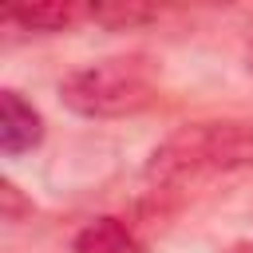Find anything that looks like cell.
Returning <instances> with one entry per match:
<instances>
[{"mask_svg": "<svg viewBox=\"0 0 253 253\" xmlns=\"http://www.w3.org/2000/svg\"><path fill=\"white\" fill-rule=\"evenodd\" d=\"M249 166H253V123L210 119V123H186L174 134H166L146 162V178L154 186H194Z\"/></svg>", "mask_w": 253, "mask_h": 253, "instance_id": "6da1fadb", "label": "cell"}, {"mask_svg": "<svg viewBox=\"0 0 253 253\" xmlns=\"http://www.w3.org/2000/svg\"><path fill=\"white\" fill-rule=\"evenodd\" d=\"M59 99L83 119H126L158 99V79L142 55H115L63 75Z\"/></svg>", "mask_w": 253, "mask_h": 253, "instance_id": "7a4b0ae2", "label": "cell"}, {"mask_svg": "<svg viewBox=\"0 0 253 253\" xmlns=\"http://www.w3.org/2000/svg\"><path fill=\"white\" fill-rule=\"evenodd\" d=\"M91 20V4L79 0H43V4H8L0 12L4 28H20L32 36H47V32H67L75 24Z\"/></svg>", "mask_w": 253, "mask_h": 253, "instance_id": "3957f363", "label": "cell"}, {"mask_svg": "<svg viewBox=\"0 0 253 253\" xmlns=\"http://www.w3.org/2000/svg\"><path fill=\"white\" fill-rule=\"evenodd\" d=\"M43 138V119L40 111L20 95V91H0V150L8 158L28 154Z\"/></svg>", "mask_w": 253, "mask_h": 253, "instance_id": "277c9868", "label": "cell"}, {"mask_svg": "<svg viewBox=\"0 0 253 253\" xmlns=\"http://www.w3.org/2000/svg\"><path fill=\"white\" fill-rule=\"evenodd\" d=\"M71 253H142V245L119 217H95L75 233Z\"/></svg>", "mask_w": 253, "mask_h": 253, "instance_id": "5b68a950", "label": "cell"}, {"mask_svg": "<svg viewBox=\"0 0 253 253\" xmlns=\"http://www.w3.org/2000/svg\"><path fill=\"white\" fill-rule=\"evenodd\" d=\"M158 12L146 8V4H91V24H103V28H138V24H150Z\"/></svg>", "mask_w": 253, "mask_h": 253, "instance_id": "8992f818", "label": "cell"}, {"mask_svg": "<svg viewBox=\"0 0 253 253\" xmlns=\"http://www.w3.org/2000/svg\"><path fill=\"white\" fill-rule=\"evenodd\" d=\"M229 253H253V241H241V245H233Z\"/></svg>", "mask_w": 253, "mask_h": 253, "instance_id": "52a82bcc", "label": "cell"}, {"mask_svg": "<svg viewBox=\"0 0 253 253\" xmlns=\"http://www.w3.org/2000/svg\"><path fill=\"white\" fill-rule=\"evenodd\" d=\"M245 63H249V71H253V40H249V47H245Z\"/></svg>", "mask_w": 253, "mask_h": 253, "instance_id": "ba28073f", "label": "cell"}]
</instances>
